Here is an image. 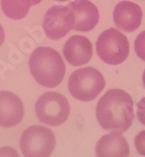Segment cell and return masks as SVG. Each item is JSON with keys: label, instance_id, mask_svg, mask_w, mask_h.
Returning <instances> with one entry per match:
<instances>
[{"label": "cell", "instance_id": "obj_19", "mask_svg": "<svg viewBox=\"0 0 145 157\" xmlns=\"http://www.w3.org/2000/svg\"><path fill=\"white\" fill-rule=\"evenodd\" d=\"M42 1V0H31V5H37Z\"/></svg>", "mask_w": 145, "mask_h": 157}, {"label": "cell", "instance_id": "obj_10", "mask_svg": "<svg viewBox=\"0 0 145 157\" xmlns=\"http://www.w3.org/2000/svg\"><path fill=\"white\" fill-rule=\"evenodd\" d=\"M72 9L75 17L73 29L78 32H90L100 21L96 6L88 0H75L67 5Z\"/></svg>", "mask_w": 145, "mask_h": 157}, {"label": "cell", "instance_id": "obj_9", "mask_svg": "<svg viewBox=\"0 0 145 157\" xmlns=\"http://www.w3.org/2000/svg\"><path fill=\"white\" fill-rule=\"evenodd\" d=\"M142 10L140 6L131 1H121L115 6L114 21L118 29L124 32H134L142 21Z\"/></svg>", "mask_w": 145, "mask_h": 157}, {"label": "cell", "instance_id": "obj_4", "mask_svg": "<svg viewBox=\"0 0 145 157\" xmlns=\"http://www.w3.org/2000/svg\"><path fill=\"white\" fill-rule=\"evenodd\" d=\"M36 115L42 124L57 127L67 121L70 113L68 100L57 92H47L38 99L34 105Z\"/></svg>", "mask_w": 145, "mask_h": 157}, {"label": "cell", "instance_id": "obj_2", "mask_svg": "<svg viewBox=\"0 0 145 157\" xmlns=\"http://www.w3.org/2000/svg\"><path fill=\"white\" fill-rule=\"evenodd\" d=\"M30 71L38 84L55 88L65 76V64L59 53L50 47H38L30 57Z\"/></svg>", "mask_w": 145, "mask_h": 157}, {"label": "cell", "instance_id": "obj_17", "mask_svg": "<svg viewBox=\"0 0 145 157\" xmlns=\"http://www.w3.org/2000/svg\"><path fill=\"white\" fill-rule=\"evenodd\" d=\"M0 156H18L17 152L12 148L4 147V148L0 149Z\"/></svg>", "mask_w": 145, "mask_h": 157}, {"label": "cell", "instance_id": "obj_7", "mask_svg": "<svg viewBox=\"0 0 145 157\" xmlns=\"http://www.w3.org/2000/svg\"><path fill=\"white\" fill-rule=\"evenodd\" d=\"M74 12L68 6L55 5L48 9L43 21V29L51 40H59L73 29Z\"/></svg>", "mask_w": 145, "mask_h": 157}, {"label": "cell", "instance_id": "obj_11", "mask_svg": "<svg viewBox=\"0 0 145 157\" xmlns=\"http://www.w3.org/2000/svg\"><path fill=\"white\" fill-rule=\"evenodd\" d=\"M66 60L71 65L80 67L89 62L92 56V45L87 38L75 35L67 40L63 48Z\"/></svg>", "mask_w": 145, "mask_h": 157}, {"label": "cell", "instance_id": "obj_8", "mask_svg": "<svg viewBox=\"0 0 145 157\" xmlns=\"http://www.w3.org/2000/svg\"><path fill=\"white\" fill-rule=\"evenodd\" d=\"M24 115V103L20 97L9 91H0V127H15L20 124Z\"/></svg>", "mask_w": 145, "mask_h": 157}, {"label": "cell", "instance_id": "obj_1", "mask_svg": "<svg viewBox=\"0 0 145 157\" xmlns=\"http://www.w3.org/2000/svg\"><path fill=\"white\" fill-rule=\"evenodd\" d=\"M96 113L97 121L103 128L123 133L133 124V100L123 90H109L100 99Z\"/></svg>", "mask_w": 145, "mask_h": 157}, {"label": "cell", "instance_id": "obj_16", "mask_svg": "<svg viewBox=\"0 0 145 157\" xmlns=\"http://www.w3.org/2000/svg\"><path fill=\"white\" fill-rule=\"evenodd\" d=\"M137 117L138 121L145 125V97L137 103Z\"/></svg>", "mask_w": 145, "mask_h": 157}, {"label": "cell", "instance_id": "obj_12", "mask_svg": "<svg viewBox=\"0 0 145 157\" xmlns=\"http://www.w3.org/2000/svg\"><path fill=\"white\" fill-rule=\"evenodd\" d=\"M130 153L128 142L121 132H113L99 140L96 147L97 156H128Z\"/></svg>", "mask_w": 145, "mask_h": 157}, {"label": "cell", "instance_id": "obj_5", "mask_svg": "<svg viewBox=\"0 0 145 157\" xmlns=\"http://www.w3.org/2000/svg\"><path fill=\"white\" fill-rule=\"evenodd\" d=\"M96 46L99 57L111 65L124 62L130 49L127 37L114 28L103 31L97 39Z\"/></svg>", "mask_w": 145, "mask_h": 157}, {"label": "cell", "instance_id": "obj_6", "mask_svg": "<svg viewBox=\"0 0 145 157\" xmlns=\"http://www.w3.org/2000/svg\"><path fill=\"white\" fill-rule=\"evenodd\" d=\"M55 136L50 128L33 125L20 137V149L24 156H50L55 148Z\"/></svg>", "mask_w": 145, "mask_h": 157}, {"label": "cell", "instance_id": "obj_14", "mask_svg": "<svg viewBox=\"0 0 145 157\" xmlns=\"http://www.w3.org/2000/svg\"><path fill=\"white\" fill-rule=\"evenodd\" d=\"M134 48L138 57L145 61V31L141 32L137 36L134 42Z\"/></svg>", "mask_w": 145, "mask_h": 157}, {"label": "cell", "instance_id": "obj_20", "mask_svg": "<svg viewBox=\"0 0 145 157\" xmlns=\"http://www.w3.org/2000/svg\"><path fill=\"white\" fill-rule=\"evenodd\" d=\"M142 81H143V85H144V87H145V71H144L143 76H142Z\"/></svg>", "mask_w": 145, "mask_h": 157}, {"label": "cell", "instance_id": "obj_15", "mask_svg": "<svg viewBox=\"0 0 145 157\" xmlns=\"http://www.w3.org/2000/svg\"><path fill=\"white\" fill-rule=\"evenodd\" d=\"M135 148L140 155L145 156V131L140 132L135 137Z\"/></svg>", "mask_w": 145, "mask_h": 157}, {"label": "cell", "instance_id": "obj_18", "mask_svg": "<svg viewBox=\"0 0 145 157\" xmlns=\"http://www.w3.org/2000/svg\"><path fill=\"white\" fill-rule=\"evenodd\" d=\"M4 38H5V35H4V30H3L2 26L0 25V47L4 42Z\"/></svg>", "mask_w": 145, "mask_h": 157}, {"label": "cell", "instance_id": "obj_13", "mask_svg": "<svg viewBox=\"0 0 145 157\" xmlns=\"http://www.w3.org/2000/svg\"><path fill=\"white\" fill-rule=\"evenodd\" d=\"M2 11L7 17L18 21L26 17L31 6V0H1Z\"/></svg>", "mask_w": 145, "mask_h": 157}, {"label": "cell", "instance_id": "obj_3", "mask_svg": "<svg viewBox=\"0 0 145 157\" xmlns=\"http://www.w3.org/2000/svg\"><path fill=\"white\" fill-rule=\"evenodd\" d=\"M105 78L93 67L75 71L69 78L68 89L75 99L87 102L96 99L105 88Z\"/></svg>", "mask_w": 145, "mask_h": 157}, {"label": "cell", "instance_id": "obj_21", "mask_svg": "<svg viewBox=\"0 0 145 157\" xmlns=\"http://www.w3.org/2000/svg\"><path fill=\"white\" fill-rule=\"evenodd\" d=\"M55 1H59V2H64V1H67V0H55Z\"/></svg>", "mask_w": 145, "mask_h": 157}]
</instances>
